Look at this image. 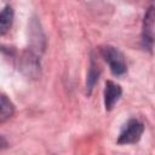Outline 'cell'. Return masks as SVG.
Masks as SVG:
<instances>
[{
	"instance_id": "6da1fadb",
	"label": "cell",
	"mask_w": 155,
	"mask_h": 155,
	"mask_svg": "<svg viewBox=\"0 0 155 155\" xmlns=\"http://www.w3.org/2000/svg\"><path fill=\"white\" fill-rule=\"evenodd\" d=\"M101 53L104 61L108 63L109 69L113 75L121 76L127 71L126 58L119 48L114 46H103L101 48Z\"/></svg>"
},
{
	"instance_id": "277c9868",
	"label": "cell",
	"mask_w": 155,
	"mask_h": 155,
	"mask_svg": "<svg viewBox=\"0 0 155 155\" xmlns=\"http://www.w3.org/2000/svg\"><path fill=\"white\" fill-rule=\"evenodd\" d=\"M122 94V88L119 84L108 80L105 82V87H104V92H103V99H104V107L105 110L110 111L115 104L119 102L120 97Z\"/></svg>"
},
{
	"instance_id": "5b68a950",
	"label": "cell",
	"mask_w": 155,
	"mask_h": 155,
	"mask_svg": "<svg viewBox=\"0 0 155 155\" xmlns=\"http://www.w3.org/2000/svg\"><path fill=\"white\" fill-rule=\"evenodd\" d=\"M99 75H101L99 67H98V64L96 63V61L93 59V57H92L91 61H90V68H88L87 78H86V92H87V94H91V92H92L94 85H96L97 81H98Z\"/></svg>"
},
{
	"instance_id": "3957f363",
	"label": "cell",
	"mask_w": 155,
	"mask_h": 155,
	"mask_svg": "<svg viewBox=\"0 0 155 155\" xmlns=\"http://www.w3.org/2000/svg\"><path fill=\"white\" fill-rule=\"evenodd\" d=\"M154 24H155V6L151 5L148 7L145 15H144V21H143V30H142V44L143 47L147 50L151 51L155 41V35H154Z\"/></svg>"
},
{
	"instance_id": "7a4b0ae2",
	"label": "cell",
	"mask_w": 155,
	"mask_h": 155,
	"mask_svg": "<svg viewBox=\"0 0 155 155\" xmlns=\"http://www.w3.org/2000/svg\"><path fill=\"white\" fill-rule=\"evenodd\" d=\"M144 132V125L138 119H130L122 126L119 136H117V144L127 145V144H136L142 138Z\"/></svg>"
},
{
	"instance_id": "52a82bcc",
	"label": "cell",
	"mask_w": 155,
	"mask_h": 155,
	"mask_svg": "<svg viewBox=\"0 0 155 155\" xmlns=\"http://www.w3.org/2000/svg\"><path fill=\"white\" fill-rule=\"evenodd\" d=\"M13 111H15V107H13L12 102L5 94H2L1 99H0V122L2 124L7 119H10L12 116Z\"/></svg>"
},
{
	"instance_id": "8992f818",
	"label": "cell",
	"mask_w": 155,
	"mask_h": 155,
	"mask_svg": "<svg viewBox=\"0 0 155 155\" xmlns=\"http://www.w3.org/2000/svg\"><path fill=\"white\" fill-rule=\"evenodd\" d=\"M13 22V8L10 5H6L0 13V34L5 35L11 28Z\"/></svg>"
}]
</instances>
